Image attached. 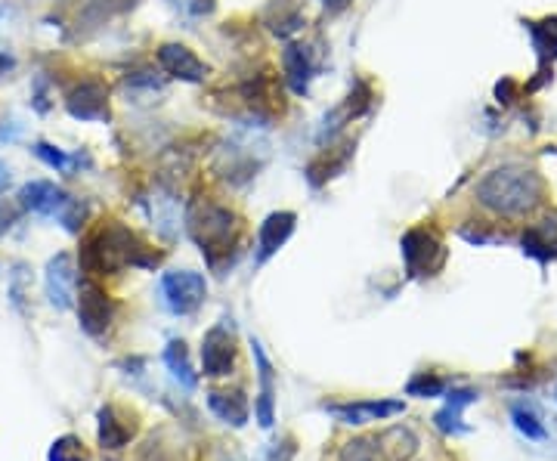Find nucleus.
Segmentation results:
<instances>
[{
  "label": "nucleus",
  "instance_id": "23",
  "mask_svg": "<svg viewBox=\"0 0 557 461\" xmlns=\"http://www.w3.org/2000/svg\"><path fill=\"white\" fill-rule=\"evenodd\" d=\"M165 366L171 369L174 381L183 387V390H195L199 387V372H192V362H189V350L183 341H171L165 347Z\"/></svg>",
  "mask_w": 557,
  "mask_h": 461
},
{
  "label": "nucleus",
  "instance_id": "12",
  "mask_svg": "<svg viewBox=\"0 0 557 461\" xmlns=\"http://www.w3.org/2000/svg\"><path fill=\"white\" fill-rule=\"evenodd\" d=\"M158 65L171 78H180V81H189V84H202L208 78V65L195 56L186 44H161L158 47Z\"/></svg>",
  "mask_w": 557,
  "mask_h": 461
},
{
  "label": "nucleus",
  "instance_id": "3",
  "mask_svg": "<svg viewBox=\"0 0 557 461\" xmlns=\"http://www.w3.org/2000/svg\"><path fill=\"white\" fill-rule=\"evenodd\" d=\"M186 229L192 242L202 248L205 260L214 270H220V263L229 257V251H236L239 245V217L229 211L226 205L217 202H192L189 214H186Z\"/></svg>",
  "mask_w": 557,
  "mask_h": 461
},
{
  "label": "nucleus",
  "instance_id": "30",
  "mask_svg": "<svg viewBox=\"0 0 557 461\" xmlns=\"http://www.w3.org/2000/svg\"><path fill=\"white\" fill-rule=\"evenodd\" d=\"M16 65V59L13 56H7V53H0V75H7L10 69Z\"/></svg>",
  "mask_w": 557,
  "mask_h": 461
},
{
  "label": "nucleus",
  "instance_id": "17",
  "mask_svg": "<svg viewBox=\"0 0 557 461\" xmlns=\"http://www.w3.org/2000/svg\"><path fill=\"white\" fill-rule=\"evenodd\" d=\"M520 245H523V254L536 257L539 263L554 260L557 257V220L545 217V220L527 226L520 236Z\"/></svg>",
  "mask_w": 557,
  "mask_h": 461
},
{
  "label": "nucleus",
  "instance_id": "8",
  "mask_svg": "<svg viewBox=\"0 0 557 461\" xmlns=\"http://www.w3.org/2000/svg\"><path fill=\"white\" fill-rule=\"evenodd\" d=\"M236 366V335L233 325H214L202 341V372L208 378H226Z\"/></svg>",
  "mask_w": 557,
  "mask_h": 461
},
{
  "label": "nucleus",
  "instance_id": "26",
  "mask_svg": "<svg viewBox=\"0 0 557 461\" xmlns=\"http://www.w3.org/2000/svg\"><path fill=\"white\" fill-rule=\"evenodd\" d=\"M47 461H90V455H87L84 443H81L75 434H65V437H59V440L50 446Z\"/></svg>",
  "mask_w": 557,
  "mask_h": 461
},
{
  "label": "nucleus",
  "instance_id": "6",
  "mask_svg": "<svg viewBox=\"0 0 557 461\" xmlns=\"http://www.w3.org/2000/svg\"><path fill=\"white\" fill-rule=\"evenodd\" d=\"M158 288H161V301H165V307L174 316L195 313L208 298V282H205L202 273H195V270H171V273L161 276Z\"/></svg>",
  "mask_w": 557,
  "mask_h": 461
},
{
  "label": "nucleus",
  "instance_id": "24",
  "mask_svg": "<svg viewBox=\"0 0 557 461\" xmlns=\"http://www.w3.org/2000/svg\"><path fill=\"white\" fill-rule=\"evenodd\" d=\"M511 421H514V427L527 440H545L548 437L545 424H542V412H539V406L533 400L511 403Z\"/></svg>",
  "mask_w": 557,
  "mask_h": 461
},
{
  "label": "nucleus",
  "instance_id": "9",
  "mask_svg": "<svg viewBox=\"0 0 557 461\" xmlns=\"http://www.w3.org/2000/svg\"><path fill=\"white\" fill-rule=\"evenodd\" d=\"M65 109L78 121H106L109 118V87L96 78H84L69 90V96H65Z\"/></svg>",
  "mask_w": 557,
  "mask_h": 461
},
{
  "label": "nucleus",
  "instance_id": "19",
  "mask_svg": "<svg viewBox=\"0 0 557 461\" xmlns=\"http://www.w3.org/2000/svg\"><path fill=\"white\" fill-rule=\"evenodd\" d=\"M282 69H285V81L288 87L304 96L310 90V81H313V59H310V50L301 47V44H288L285 53H282Z\"/></svg>",
  "mask_w": 557,
  "mask_h": 461
},
{
  "label": "nucleus",
  "instance_id": "14",
  "mask_svg": "<svg viewBox=\"0 0 557 461\" xmlns=\"http://www.w3.org/2000/svg\"><path fill=\"white\" fill-rule=\"evenodd\" d=\"M294 223H298V214H294V211H273L264 223H260V233H257V263L270 260L291 239Z\"/></svg>",
  "mask_w": 557,
  "mask_h": 461
},
{
  "label": "nucleus",
  "instance_id": "15",
  "mask_svg": "<svg viewBox=\"0 0 557 461\" xmlns=\"http://www.w3.org/2000/svg\"><path fill=\"white\" fill-rule=\"evenodd\" d=\"M137 434V415H127L118 406L100 409V446L109 452L124 449Z\"/></svg>",
  "mask_w": 557,
  "mask_h": 461
},
{
  "label": "nucleus",
  "instance_id": "29",
  "mask_svg": "<svg viewBox=\"0 0 557 461\" xmlns=\"http://www.w3.org/2000/svg\"><path fill=\"white\" fill-rule=\"evenodd\" d=\"M514 90H517V84H514L511 78L499 81V84H496V96H499V103H511V96H514Z\"/></svg>",
  "mask_w": 557,
  "mask_h": 461
},
{
  "label": "nucleus",
  "instance_id": "31",
  "mask_svg": "<svg viewBox=\"0 0 557 461\" xmlns=\"http://www.w3.org/2000/svg\"><path fill=\"white\" fill-rule=\"evenodd\" d=\"M10 229V214H7V208H0V236H4Z\"/></svg>",
  "mask_w": 557,
  "mask_h": 461
},
{
  "label": "nucleus",
  "instance_id": "2",
  "mask_svg": "<svg viewBox=\"0 0 557 461\" xmlns=\"http://www.w3.org/2000/svg\"><path fill=\"white\" fill-rule=\"evenodd\" d=\"M474 195L486 211L499 217H527L545 199V180L527 164H502L477 183Z\"/></svg>",
  "mask_w": 557,
  "mask_h": 461
},
{
  "label": "nucleus",
  "instance_id": "20",
  "mask_svg": "<svg viewBox=\"0 0 557 461\" xmlns=\"http://www.w3.org/2000/svg\"><path fill=\"white\" fill-rule=\"evenodd\" d=\"M208 409L220 421L233 424V427H245L248 424V415H251L245 390H211L208 393Z\"/></svg>",
  "mask_w": 557,
  "mask_h": 461
},
{
  "label": "nucleus",
  "instance_id": "28",
  "mask_svg": "<svg viewBox=\"0 0 557 461\" xmlns=\"http://www.w3.org/2000/svg\"><path fill=\"white\" fill-rule=\"evenodd\" d=\"M35 155L47 164V168L59 171V174H69L75 168V158L72 155H65L62 149L50 146V143H35Z\"/></svg>",
  "mask_w": 557,
  "mask_h": 461
},
{
  "label": "nucleus",
  "instance_id": "16",
  "mask_svg": "<svg viewBox=\"0 0 557 461\" xmlns=\"http://www.w3.org/2000/svg\"><path fill=\"white\" fill-rule=\"evenodd\" d=\"M372 443H375V455H381L384 461H409L418 452V437L406 424L387 427V431L378 434Z\"/></svg>",
  "mask_w": 557,
  "mask_h": 461
},
{
  "label": "nucleus",
  "instance_id": "7",
  "mask_svg": "<svg viewBox=\"0 0 557 461\" xmlns=\"http://www.w3.org/2000/svg\"><path fill=\"white\" fill-rule=\"evenodd\" d=\"M78 319L90 338H103L115 322V301L106 294V288L93 279H84L78 285Z\"/></svg>",
  "mask_w": 557,
  "mask_h": 461
},
{
  "label": "nucleus",
  "instance_id": "32",
  "mask_svg": "<svg viewBox=\"0 0 557 461\" xmlns=\"http://www.w3.org/2000/svg\"><path fill=\"white\" fill-rule=\"evenodd\" d=\"M322 4L329 7V10H344V7L350 4V0H322Z\"/></svg>",
  "mask_w": 557,
  "mask_h": 461
},
{
  "label": "nucleus",
  "instance_id": "1",
  "mask_svg": "<svg viewBox=\"0 0 557 461\" xmlns=\"http://www.w3.org/2000/svg\"><path fill=\"white\" fill-rule=\"evenodd\" d=\"M81 270L87 276H112L121 273L124 267H140V270H155L161 254L149 248L143 236L121 223H103L81 245Z\"/></svg>",
  "mask_w": 557,
  "mask_h": 461
},
{
  "label": "nucleus",
  "instance_id": "10",
  "mask_svg": "<svg viewBox=\"0 0 557 461\" xmlns=\"http://www.w3.org/2000/svg\"><path fill=\"white\" fill-rule=\"evenodd\" d=\"M44 288H47V301L56 310H69L78 298V273H75V263L69 254H56L47 263V273H44Z\"/></svg>",
  "mask_w": 557,
  "mask_h": 461
},
{
  "label": "nucleus",
  "instance_id": "4",
  "mask_svg": "<svg viewBox=\"0 0 557 461\" xmlns=\"http://www.w3.org/2000/svg\"><path fill=\"white\" fill-rule=\"evenodd\" d=\"M19 205L25 211H35L41 217H53L59 220L69 233H81L84 217H87V205L78 202L75 195L62 192L56 183L50 180H35V183H25L19 189Z\"/></svg>",
  "mask_w": 557,
  "mask_h": 461
},
{
  "label": "nucleus",
  "instance_id": "34",
  "mask_svg": "<svg viewBox=\"0 0 557 461\" xmlns=\"http://www.w3.org/2000/svg\"><path fill=\"white\" fill-rule=\"evenodd\" d=\"M554 400H557V390H554Z\"/></svg>",
  "mask_w": 557,
  "mask_h": 461
},
{
  "label": "nucleus",
  "instance_id": "27",
  "mask_svg": "<svg viewBox=\"0 0 557 461\" xmlns=\"http://www.w3.org/2000/svg\"><path fill=\"white\" fill-rule=\"evenodd\" d=\"M406 393L409 397H443L446 393V381L434 372H418L409 384H406Z\"/></svg>",
  "mask_w": 557,
  "mask_h": 461
},
{
  "label": "nucleus",
  "instance_id": "11",
  "mask_svg": "<svg viewBox=\"0 0 557 461\" xmlns=\"http://www.w3.org/2000/svg\"><path fill=\"white\" fill-rule=\"evenodd\" d=\"M332 418H338L341 424H372V421H384L403 412L400 400H356V403H325L322 406Z\"/></svg>",
  "mask_w": 557,
  "mask_h": 461
},
{
  "label": "nucleus",
  "instance_id": "21",
  "mask_svg": "<svg viewBox=\"0 0 557 461\" xmlns=\"http://www.w3.org/2000/svg\"><path fill=\"white\" fill-rule=\"evenodd\" d=\"M264 25L279 38H291L304 28V10L298 0H270L264 10Z\"/></svg>",
  "mask_w": 557,
  "mask_h": 461
},
{
  "label": "nucleus",
  "instance_id": "5",
  "mask_svg": "<svg viewBox=\"0 0 557 461\" xmlns=\"http://www.w3.org/2000/svg\"><path fill=\"white\" fill-rule=\"evenodd\" d=\"M400 251H403L406 273L412 279L437 276L446 267V257H449L440 233H437V229H431V226H412V229H406V236L400 239Z\"/></svg>",
  "mask_w": 557,
  "mask_h": 461
},
{
  "label": "nucleus",
  "instance_id": "22",
  "mask_svg": "<svg viewBox=\"0 0 557 461\" xmlns=\"http://www.w3.org/2000/svg\"><path fill=\"white\" fill-rule=\"evenodd\" d=\"M530 38H533V50L539 56V65L548 69V65L557 59V16H545L539 22H530Z\"/></svg>",
  "mask_w": 557,
  "mask_h": 461
},
{
  "label": "nucleus",
  "instance_id": "25",
  "mask_svg": "<svg viewBox=\"0 0 557 461\" xmlns=\"http://www.w3.org/2000/svg\"><path fill=\"white\" fill-rule=\"evenodd\" d=\"M347 161H350V149L347 152H341L338 158H335V152L329 149V152H322L310 168H307V177H310V183L313 186H322L325 180H332V177H338V171H344L347 168Z\"/></svg>",
  "mask_w": 557,
  "mask_h": 461
},
{
  "label": "nucleus",
  "instance_id": "33",
  "mask_svg": "<svg viewBox=\"0 0 557 461\" xmlns=\"http://www.w3.org/2000/svg\"><path fill=\"white\" fill-rule=\"evenodd\" d=\"M7 180H10V174H7V168H4V164H0V189L7 186Z\"/></svg>",
  "mask_w": 557,
  "mask_h": 461
},
{
  "label": "nucleus",
  "instance_id": "18",
  "mask_svg": "<svg viewBox=\"0 0 557 461\" xmlns=\"http://www.w3.org/2000/svg\"><path fill=\"white\" fill-rule=\"evenodd\" d=\"M480 397L474 390H452L449 397H446V406L434 415V424H437V431H443L446 437H455V434H465L468 431V424L462 421V412L468 406H474Z\"/></svg>",
  "mask_w": 557,
  "mask_h": 461
},
{
  "label": "nucleus",
  "instance_id": "13",
  "mask_svg": "<svg viewBox=\"0 0 557 461\" xmlns=\"http://www.w3.org/2000/svg\"><path fill=\"white\" fill-rule=\"evenodd\" d=\"M254 347V362H257V421L260 427H273L276 421V381H273V366L270 359L264 353V347H260L257 341H251Z\"/></svg>",
  "mask_w": 557,
  "mask_h": 461
}]
</instances>
